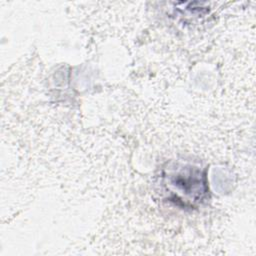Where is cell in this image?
Returning <instances> with one entry per match:
<instances>
[{
    "label": "cell",
    "instance_id": "obj_1",
    "mask_svg": "<svg viewBox=\"0 0 256 256\" xmlns=\"http://www.w3.org/2000/svg\"><path fill=\"white\" fill-rule=\"evenodd\" d=\"M163 185L170 193L169 199L183 206L194 207L202 203L208 195L206 172L191 165H177L164 171Z\"/></svg>",
    "mask_w": 256,
    "mask_h": 256
}]
</instances>
